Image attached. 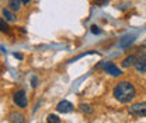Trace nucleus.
Masks as SVG:
<instances>
[{"label": "nucleus", "instance_id": "nucleus-8", "mask_svg": "<svg viewBox=\"0 0 146 123\" xmlns=\"http://www.w3.org/2000/svg\"><path fill=\"white\" fill-rule=\"evenodd\" d=\"M7 119H9V122H17V123H23L25 120L24 115L23 113H17V112H10Z\"/></svg>", "mask_w": 146, "mask_h": 123}, {"label": "nucleus", "instance_id": "nucleus-7", "mask_svg": "<svg viewBox=\"0 0 146 123\" xmlns=\"http://www.w3.org/2000/svg\"><path fill=\"white\" fill-rule=\"evenodd\" d=\"M136 60H138V56L136 55H129L127 56L124 60H122V67H132V66H135V63H136Z\"/></svg>", "mask_w": 146, "mask_h": 123}, {"label": "nucleus", "instance_id": "nucleus-12", "mask_svg": "<svg viewBox=\"0 0 146 123\" xmlns=\"http://www.w3.org/2000/svg\"><path fill=\"white\" fill-rule=\"evenodd\" d=\"M80 109H82L84 113H87V115H91V113H93V109H91L87 104H82V105H80Z\"/></svg>", "mask_w": 146, "mask_h": 123}, {"label": "nucleus", "instance_id": "nucleus-11", "mask_svg": "<svg viewBox=\"0 0 146 123\" xmlns=\"http://www.w3.org/2000/svg\"><path fill=\"white\" fill-rule=\"evenodd\" d=\"M0 32H4V34H9L10 32L9 21L6 18H0Z\"/></svg>", "mask_w": 146, "mask_h": 123}, {"label": "nucleus", "instance_id": "nucleus-10", "mask_svg": "<svg viewBox=\"0 0 146 123\" xmlns=\"http://www.w3.org/2000/svg\"><path fill=\"white\" fill-rule=\"evenodd\" d=\"M1 13H3V17L6 18L9 22H14V21L17 20L16 16L13 14V11H11L10 9H3V11H1Z\"/></svg>", "mask_w": 146, "mask_h": 123}, {"label": "nucleus", "instance_id": "nucleus-5", "mask_svg": "<svg viewBox=\"0 0 146 123\" xmlns=\"http://www.w3.org/2000/svg\"><path fill=\"white\" fill-rule=\"evenodd\" d=\"M56 109H58V112H60V113H70V112H73L74 106H73L72 102L63 99V101H60V102L58 104Z\"/></svg>", "mask_w": 146, "mask_h": 123}, {"label": "nucleus", "instance_id": "nucleus-9", "mask_svg": "<svg viewBox=\"0 0 146 123\" xmlns=\"http://www.w3.org/2000/svg\"><path fill=\"white\" fill-rule=\"evenodd\" d=\"M21 4H23L21 0H9V9L11 11H20L21 10Z\"/></svg>", "mask_w": 146, "mask_h": 123}, {"label": "nucleus", "instance_id": "nucleus-15", "mask_svg": "<svg viewBox=\"0 0 146 123\" xmlns=\"http://www.w3.org/2000/svg\"><path fill=\"white\" fill-rule=\"evenodd\" d=\"M91 32H93V34H101V30H100L97 25H93V27H91Z\"/></svg>", "mask_w": 146, "mask_h": 123}, {"label": "nucleus", "instance_id": "nucleus-6", "mask_svg": "<svg viewBox=\"0 0 146 123\" xmlns=\"http://www.w3.org/2000/svg\"><path fill=\"white\" fill-rule=\"evenodd\" d=\"M133 67H135V70L138 71V73L145 74L146 73V52L141 57H138V60H136V63H135Z\"/></svg>", "mask_w": 146, "mask_h": 123}, {"label": "nucleus", "instance_id": "nucleus-14", "mask_svg": "<svg viewBox=\"0 0 146 123\" xmlns=\"http://www.w3.org/2000/svg\"><path fill=\"white\" fill-rule=\"evenodd\" d=\"M46 120H48L49 123H59V122H60V119H59L56 115H49Z\"/></svg>", "mask_w": 146, "mask_h": 123}, {"label": "nucleus", "instance_id": "nucleus-17", "mask_svg": "<svg viewBox=\"0 0 146 123\" xmlns=\"http://www.w3.org/2000/svg\"><path fill=\"white\" fill-rule=\"evenodd\" d=\"M31 81H33V87L35 88L36 86H38V84H36V77H33V80H31Z\"/></svg>", "mask_w": 146, "mask_h": 123}, {"label": "nucleus", "instance_id": "nucleus-16", "mask_svg": "<svg viewBox=\"0 0 146 123\" xmlns=\"http://www.w3.org/2000/svg\"><path fill=\"white\" fill-rule=\"evenodd\" d=\"M94 3H96L97 6H106V4L108 3V0H94Z\"/></svg>", "mask_w": 146, "mask_h": 123}, {"label": "nucleus", "instance_id": "nucleus-3", "mask_svg": "<svg viewBox=\"0 0 146 123\" xmlns=\"http://www.w3.org/2000/svg\"><path fill=\"white\" fill-rule=\"evenodd\" d=\"M98 67H101L103 70L107 73V74L112 76V77H118V76H121V74H122V71L118 69V66H117V64H114L112 62H104V63H100V64H98Z\"/></svg>", "mask_w": 146, "mask_h": 123}, {"label": "nucleus", "instance_id": "nucleus-1", "mask_svg": "<svg viewBox=\"0 0 146 123\" xmlns=\"http://www.w3.org/2000/svg\"><path fill=\"white\" fill-rule=\"evenodd\" d=\"M114 98L121 104H129L136 97V88L129 81H119L112 89Z\"/></svg>", "mask_w": 146, "mask_h": 123}, {"label": "nucleus", "instance_id": "nucleus-2", "mask_svg": "<svg viewBox=\"0 0 146 123\" xmlns=\"http://www.w3.org/2000/svg\"><path fill=\"white\" fill-rule=\"evenodd\" d=\"M13 102L14 105L20 108V109H24L28 105V99H27V95H25V91L24 89H18L13 94Z\"/></svg>", "mask_w": 146, "mask_h": 123}, {"label": "nucleus", "instance_id": "nucleus-13", "mask_svg": "<svg viewBox=\"0 0 146 123\" xmlns=\"http://www.w3.org/2000/svg\"><path fill=\"white\" fill-rule=\"evenodd\" d=\"M124 39L125 41H121V46H127L128 43H132L133 42V36H125Z\"/></svg>", "mask_w": 146, "mask_h": 123}, {"label": "nucleus", "instance_id": "nucleus-4", "mask_svg": "<svg viewBox=\"0 0 146 123\" xmlns=\"http://www.w3.org/2000/svg\"><path fill=\"white\" fill-rule=\"evenodd\" d=\"M128 112L133 116H146V101L143 102H138V104H133L132 106H129Z\"/></svg>", "mask_w": 146, "mask_h": 123}, {"label": "nucleus", "instance_id": "nucleus-18", "mask_svg": "<svg viewBox=\"0 0 146 123\" xmlns=\"http://www.w3.org/2000/svg\"><path fill=\"white\" fill-rule=\"evenodd\" d=\"M23 1V4H28V3H31L33 0H21Z\"/></svg>", "mask_w": 146, "mask_h": 123}]
</instances>
